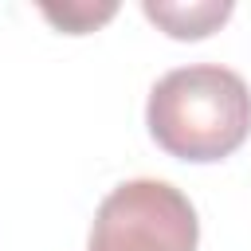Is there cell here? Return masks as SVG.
Masks as SVG:
<instances>
[{"label":"cell","mask_w":251,"mask_h":251,"mask_svg":"<svg viewBox=\"0 0 251 251\" xmlns=\"http://www.w3.org/2000/svg\"><path fill=\"white\" fill-rule=\"evenodd\" d=\"M153 141L180 161L231 157L251 133V90L220 63H192L169 71L145 106Z\"/></svg>","instance_id":"6da1fadb"},{"label":"cell","mask_w":251,"mask_h":251,"mask_svg":"<svg viewBox=\"0 0 251 251\" xmlns=\"http://www.w3.org/2000/svg\"><path fill=\"white\" fill-rule=\"evenodd\" d=\"M200 220L192 200L153 176L118 184L94 212L90 251H196Z\"/></svg>","instance_id":"7a4b0ae2"},{"label":"cell","mask_w":251,"mask_h":251,"mask_svg":"<svg viewBox=\"0 0 251 251\" xmlns=\"http://www.w3.org/2000/svg\"><path fill=\"white\" fill-rule=\"evenodd\" d=\"M141 12L161 24L173 39H204L212 27H220L227 16H231V4L227 0H200V4H165V0H145Z\"/></svg>","instance_id":"3957f363"},{"label":"cell","mask_w":251,"mask_h":251,"mask_svg":"<svg viewBox=\"0 0 251 251\" xmlns=\"http://www.w3.org/2000/svg\"><path fill=\"white\" fill-rule=\"evenodd\" d=\"M118 8L114 4H63V8H43V16L51 20V24H59L63 31H71V35H78V31H90V27H98L102 20H110Z\"/></svg>","instance_id":"277c9868"}]
</instances>
